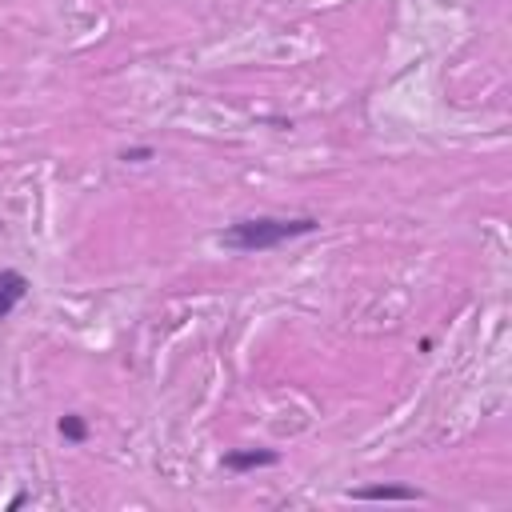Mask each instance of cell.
<instances>
[{
  "label": "cell",
  "instance_id": "1",
  "mask_svg": "<svg viewBox=\"0 0 512 512\" xmlns=\"http://www.w3.org/2000/svg\"><path fill=\"white\" fill-rule=\"evenodd\" d=\"M316 228V216H240L220 232V244L232 252H272L288 240L312 236Z\"/></svg>",
  "mask_w": 512,
  "mask_h": 512
},
{
  "label": "cell",
  "instance_id": "2",
  "mask_svg": "<svg viewBox=\"0 0 512 512\" xmlns=\"http://www.w3.org/2000/svg\"><path fill=\"white\" fill-rule=\"evenodd\" d=\"M24 296H28V276L16 268H0V324L24 304Z\"/></svg>",
  "mask_w": 512,
  "mask_h": 512
},
{
  "label": "cell",
  "instance_id": "3",
  "mask_svg": "<svg viewBox=\"0 0 512 512\" xmlns=\"http://www.w3.org/2000/svg\"><path fill=\"white\" fill-rule=\"evenodd\" d=\"M280 460V452L272 448H236V452H224V468L228 472H256V468H272Z\"/></svg>",
  "mask_w": 512,
  "mask_h": 512
},
{
  "label": "cell",
  "instance_id": "4",
  "mask_svg": "<svg viewBox=\"0 0 512 512\" xmlns=\"http://www.w3.org/2000/svg\"><path fill=\"white\" fill-rule=\"evenodd\" d=\"M352 500H424V492L408 488V484H364L348 492Z\"/></svg>",
  "mask_w": 512,
  "mask_h": 512
},
{
  "label": "cell",
  "instance_id": "5",
  "mask_svg": "<svg viewBox=\"0 0 512 512\" xmlns=\"http://www.w3.org/2000/svg\"><path fill=\"white\" fill-rule=\"evenodd\" d=\"M60 436L64 440H72V444H80V440H88V424H84V416L80 412H68V416H60Z\"/></svg>",
  "mask_w": 512,
  "mask_h": 512
},
{
  "label": "cell",
  "instance_id": "6",
  "mask_svg": "<svg viewBox=\"0 0 512 512\" xmlns=\"http://www.w3.org/2000/svg\"><path fill=\"white\" fill-rule=\"evenodd\" d=\"M152 156H156L152 148H124V152H120V160H128V164H144V160H152Z\"/></svg>",
  "mask_w": 512,
  "mask_h": 512
}]
</instances>
